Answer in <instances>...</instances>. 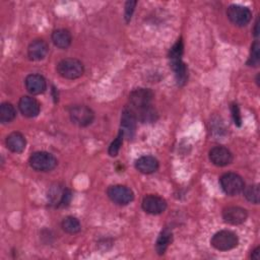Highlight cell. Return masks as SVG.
Wrapping results in <instances>:
<instances>
[{
  "mask_svg": "<svg viewBox=\"0 0 260 260\" xmlns=\"http://www.w3.org/2000/svg\"><path fill=\"white\" fill-rule=\"evenodd\" d=\"M226 15L229 19L238 26L247 25L252 18V13L248 7L236 4H233L228 8Z\"/></svg>",
  "mask_w": 260,
  "mask_h": 260,
  "instance_id": "9c48e42d",
  "label": "cell"
},
{
  "mask_svg": "<svg viewBox=\"0 0 260 260\" xmlns=\"http://www.w3.org/2000/svg\"><path fill=\"white\" fill-rule=\"evenodd\" d=\"M231 112H232V117H233L235 125L240 127L241 124H242V117H241V114H240V109H239L237 104L234 103V104L231 105Z\"/></svg>",
  "mask_w": 260,
  "mask_h": 260,
  "instance_id": "83f0119b",
  "label": "cell"
},
{
  "mask_svg": "<svg viewBox=\"0 0 260 260\" xmlns=\"http://www.w3.org/2000/svg\"><path fill=\"white\" fill-rule=\"evenodd\" d=\"M209 159L214 166L224 167L233 161L234 156L230 149L224 146L217 145L209 150Z\"/></svg>",
  "mask_w": 260,
  "mask_h": 260,
  "instance_id": "8fae6325",
  "label": "cell"
},
{
  "mask_svg": "<svg viewBox=\"0 0 260 260\" xmlns=\"http://www.w3.org/2000/svg\"><path fill=\"white\" fill-rule=\"evenodd\" d=\"M5 143H6L7 148L10 151H12L14 153H20L25 148L26 140H25V137L20 132L14 131L6 137Z\"/></svg>",
  "mask_w": 260,
  "mask_h": 260,
  "instance_id": "ac0fdd59",
  "label": "cell"
},
{
  "mask_svg": "<svg viewBox=\"0 0 260 260\" xmlns=\"http://www.w3.org/2000/svg\"><path fill=\"white\" fill-rule=\"evenodd\" d=\"M58 74L66 79L79 78L84 72V66L81 61L75 58H66L61 60L56 67Z\"/></svg>",
  "mask_w": 260,
  "mask_h": 260,
  "instance_id": "6da1fadb",
  "label": "cell"
},
{
  "mask_svg": "<svg viewBox=\"0 0 260 260\" xmlns=\"http://www.w3.org/2000/svg\"><path fill=\"white\" fill-rule=\"evenodd\" d=\"M243 192H244V196L246 197V199L249 202L258 204V202H259V186L257 184L244 187Z\"/></svg>",
  "mask_w": 260,
  "mask_h": 260,
  "instance_id": "cb8c5ba5",
  "label": "cell"
},
{
  "mask_svg": "<svg viewBox=\"0 0 260 260\" xmlns=\"http://www.w3.org/2000/svg\"><path fill=\"white\" fill-rule=\"evenodd\" d=\"M210 244L213 248L219 251H229L236 248L239 244L238 236L231 231L222 230L215 233L211 240Z\"/></svg>",
  "mask_w": 260,
  "mask_h": 260,
  "instance_id": "277c9868",
  "label": "cell"
},
{
  "mask_svg": "<svg viewBox=\"0 0 260 260\" xmlns=\"http://www.w3.org/2000/svg\"><path fill=\"white\" fill-rule=\"evenodd\" d=\"M259 42L255 41L252 46H251V53H250V58L247 62V64L249 66H254L257 67L259 65V61H260V54H259Z\"/></svg>",
  "mask_w": 260,
  "mask_h": 260,
  "instance_id": "484cf974",
  "label": "cell"
},
{
  "mask_svg": "<svg viewBox=\"0 0 260 260\" xmlns=\"http://www.w3.org/2000/svg\"><path fill=\"white\" fill-rule=\"evenodd\" d=\"M258 26H259V19L257 18V19H256V22H255V27H254V35H255V37H257V36L259 35Z\"/></svg>",
  "mask_w": 260,
  "mask_h": 260,
  "instance_id": "4dcf8cb0",
  "label": "cell"
},
{
  "mask_svg": "<svg viewBox=\"0 0 260 260\" xmlns=\"http://www.w3.org/2000/svg\"><path fill=\"white\" fill-rule=\"evenodd\" d=\"M123 137H124V132L122 130H120L119 133H118V136L116 137V139L109 146L108 152H109V154L111 156H116L118 154V152H119V150H120V148L122 146Z\"/></svg>",
  "mask_w": 260,
  "mask_h": 260,
  "instance_id": "4316f807",
  "label": "cell"
},
{
  "mask_svg": "<svg viewBox=\"0 0 260 260\" xmlns=\"http://www.w3.org/2000/svg\"><path fill=\"white\" fill-rule=\"evenodd\" d=\"M171 67L175 73V78L179 86H183L188 79V69L186 64L181 60L171 61Z\"/></svg>",
  "mask_w": 260,
  "mask_h": 260,
  "instance_id": "ffe728a7",
  "label": "cell"
},
{
  "mask_svg": "<svg viewBox=\"0 0 260 260\" xmlns=\"http://www.w3.org/2000/svg\"><path fill=\"white\" fill-rule=\"evenodd\" d=\"M61 226L64 232L67 234H77L81 230V224L79 220L74 216H66L63 218L61 222Z\"/></svg>",
  "mask_w": 260,
  "mask_h": 260,
  "instance_id": "603a6c76",
  "label": "cell"
},
{
  "mask_svg": "<svg viewBox=\"0 0 260 260\" xmlns=\"http://www.w3.org/2000/svg\"><path fill=\"white\" fill-rule=\"evenodd\" d=\"M108 197L118 205H127L134 199L133 191L124 185H113L107 190Z\"/></svg>",
  "mask_w": 260,
  "mask_h": 260,
  "instance_id": "ba28073f",
  "label": "cell"
},
{
  "mask_svg": "<svg viewBox=\"0 0 260 260\" xmlns=\"http://www.w3.org/2000/svg\"><path fill=\"white\" fill-rule=\"evenodd\" d=\"M137 118L135 113L130 108H125L121 116V130L124 132V136L132 138L136 129Z\"/></svg>",
  "mask_w": 260,
  "mask_h": 260,
  "instance_id": "4fadbf2b",
  "label": "cell"
},
{
  "mask_svg": "<svg viewBox=\"0 0 260 260\" xmlns=\"http://www.w3.org/2000/svg\"><path fill=\"white\" fill-rule=\"evenodd\" d=\"M136 4H137L136 1H127L126 2V4H125V14H124L126 22H128L131 19V16L133 14V11H134V8H135Z\"/></svg>",
  "mask_w": 260,
  "mask_h": 260,
  "instance_id": "f1b7e54d",
  "label": "cell"
},
{
  "mask_svg": "<svg viewBox=\"0 0 260 260\" xmlns=\"http://www.w3.org/2000/svg\"><path fill=\"white\" fill-rule=\"evenodd\" d=\"M142 209L149 214H160L167 209V201L157 195H147L142 199Z\"/></svg>",
  "mask_w": 260,
  "mask_h": 260,
  "instance_id": "30bf717a",
  "label": "cell"
},
{
  "mask_svg": "<svg viewBox=\"0 0 260 260\" xmlns=\"http://www.w3.org/2000/svg\"><path fill=\"white\" fill-rule=\"evenodd\" d=\"M135 168L142 174H152L158 169V160L151 155H143L135 160Z\"/></svg>",
  "mask_w": 260,
  "mask_h": 260,
  "instance_id": "e0dca14e",
  "label": "cell"
},
{
  "mask_svg": "<svg viewBox=\"0 0 260 260\" xmlns=\"http://www.w3.org/2000/svg\"><path fill=\"white\" fill-rule=\"evenodd\" d=\"M172 238H173V234H172V231L168 228L164 229L157 239H156V243H155V250L157 252L158 255H162L165 254L166 250L168 249L169 245L171 244L172 242Z\"/></svg>",
  "mask_w": 260,
  "mask_h": 260,
  "instance_id": "44dd1931",
  "label": "cell"
},
{
  "mask_svg": "<svg viewBox=\"0 0 260 260\" xmlns=\"http://www.w3.org/2000/svg\"><path fill=\"white\" fill-rule=\"evenodd\" d=\"M29 166L39 172H50L54 170L58 164L57 158L47 151H36L28 159Z\"/></svg>",
  "mask_w": 260,
  "mask_h": 260,
  "instance_id": "7a4b0ae2",
  "label": "cell"
},
{
  "mask_svg": "<svg viewBox=\"0 0 260 260\" xmlns=\"http://www.w3.org/2000/svg\"><path fill=\"white\" fill-rule=\"evenodd\" d=\"M183 51H184V45H183V41L182 39L178 40L174 46L170 49L169 52V58L171 61H176V60H181L182 59V55H183Z\"/></svg>",
  "mask_w": 260,
  "mask_h": 260,
  "instance_id": "d4e9b609",
  "label": "cell"
},
{
  "mask_svg": "<svg viewBox=\"0 0 260 260\" xmlns=\"http://www.w3.org/2000/svg\"><path fill=\"white\" fill-rule=\"evenodd\" d=\"M16 116V111L12 104L2 103L0 106V122L2 124H7L11 122Z\"/></svg>",
  "mask_w": 260,
  "mask_h": 260,
  "instance_id": "7402d4cb",
  "label": "cell"
},
{
  "mask_svg": "<svg viewBox=\"0 0 260 260\" xmlns=\"http://www.w3.org/2000/svg\"><path fill=\"white\" fill-rule=\"evenodd\" d=\"M222 191L231 196L241 193L245 187L244 180L236 173H225L219 179Z\"/></svg>",
  "mask_w": 260,
  "mask_h": 260,
  "instance_id": "5b68a950",
  "label": "cell"
},
{
  "mask_svg": "<svg viewBox=\"0 0 260 260\" xmlns=\"http://www.w3.org/2000/svg\"><path fill=\"white\" fill-rule=\"evenodd\" d=\"M71 41L72 37L68 29L58 28L52 32V42L57 48L66 49L70 46Z\"/></svg>",
  "mask_w": 260,
  "mask_h": 260,
  "instance_id": "d6986e66",
  "label": "cell"
},
{
  "mask_svg": "<svg viewBox=\"0 0 260 260\" xmlns=\"http://www.w3.org/2000/svg\"><path fill=\"white\" fill-rule=\"evenodd\" d=\"M25 87L27 91L31 94H41L47 88V81L45 77L41 74H29L26 76Z\"/></svg>",
  "mask_w": 260,
  "mask_h": 260,
  "instance_id": "2e32d148",
  "label": "cell"
},
{
  "mask_svg": "<svg viewBox=\"0 0 260 260\" xmlns=\"http://www.w3.org/2000/svg\"><path fill=\"white\" fill-rule=\"evenodd\" d=\"M248 212L246 209L239 206H229L222 211V218L224 222L230 224H241L246 221Z\"/></svg>",
  "mask_w": 260,
  "mask_h": 260,
  "instance_id": "7c38bea8",
  "label": "cell"
},
{
  "mask_svg": "<svg viewBox=\"0 0 260 260\" xmlns=\"http://www.w3.org/2000/svg\"><path fill=\"white\" fill-rule=\"evenodd\" d=\"M18 108L20 113L27 118L37 117L41 110L40 103L32 96H21L18 102Z\"/></svg>",
  "mask_w": 260,
  "mask_h": 260,
  "instance_id": "5bb4252c",
  "label": "cell"
},
{
  "mask_svg": "<svg viewBox=\"0 0 260 260\" xmlns=\"http://www.w3.org/2000/svg\"><path fill=\"white\" fill-rule=\"evenodd\" d=\"M69 116L73 124L79 127L90 125L94 119L93 111L85 105H75L70 108Z\"/></svg>",
  "mask_w": 260,
  "mask_h": 260,
  "instance_id": "8992f818",
  "label": "cell"
},
{
  "mask_svg": "<svg viewBox=\"0 0 260 260\" xmlns=\"http://www.w3.org/2000/svg\"><path fill=\"white\" fill-rule=\"evenodd\" d=\"M71 198V190L59 184L52 186L48 192V199L50 201V204L55 207H66L67 205H69Z\"/></svg>",
  "mask_w": 260,
  "mask_h": 260,
  "instance_id": "52a82bcc",
  "label": "cell"
},
{
  "mask_svg": "<svg viewBox=\"0 0 260 260\" xmlns=\"http://www.w3.org/2000/svg\"><path fill=\"white\" fill-rule=\"evenodd\" d=\"M251 258H252V259H256V260L259 259V247L255 248V249L252 251V253H251Z\"/></svg>",
  "mask_w": 260,
  "mask_h": 260,
  "instance_id": "f546056e",
  "label": "cell"
},
{
  "mask_svg": "<svg viewBox=\"0 0 260 260\" xmlns=\"http://www.w3.org/2000/svg\"><path fill=\"white\" fill-rule=\"evenodd\" d=\"M49 52L48 44L41 39L32 41L27 48V56L31 61L43 60Z\"/></svg>",
  "mask_w": 260,
  "mask_h": 260,
  "instance_id": "9a60e30c",
  "label": "cell"
},
{
  "mask_svg": "<svg viewBox=\"0 0 260 260\" xmlns=\"http://www.w3.org/2000/svg\"><path fill=\"white\" fill-rule=\"evenodd\" d=\"M153 98V93L148 88H136L130 92L129 102L130 109L137 114L138 112L152 106L151 101Z\"/></svg>",
  "mask_w": 260,
  "mask_h": 260,
  "instance_id": "3957f363",
  "label": "cell"
}]
</instances>
